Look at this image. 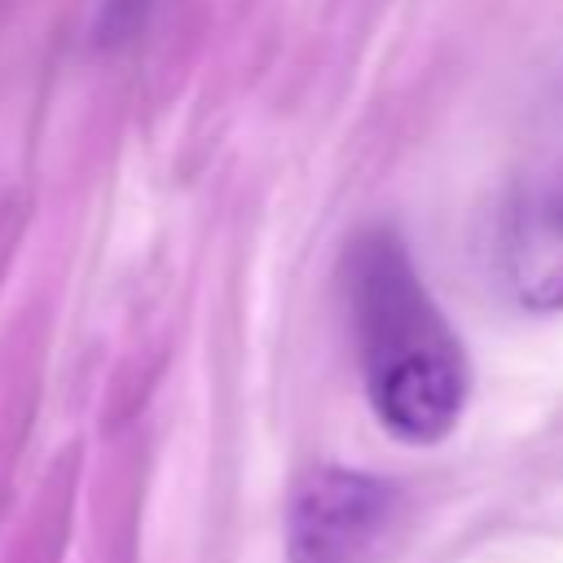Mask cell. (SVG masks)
<instances>
[{"label": "cell", "instance_id": "obj_1", "mask_svg": "<svg viewBox=\"0 0 563 563\" xmlns=\"http://www.w3.org/2000/svg\"><path fill=\"white\" fill-rule=\"evenodd\" d=\"M343 290L378 422L409 444L444 440L466 409L471 365L405 242L391 229H365L347 251Z\"/></svg>", "mask_w": 563, "mask_h": 563}, {"label": "cell", "instance_id": "obj_2", "mask_svg": "<svg viewBox=\"0 0 563 563\" xmlns=\"http://www.w3.org/2000/svg\"><path fill=\"white\" fill-rule=\"evenodd\" d=\"M387 519V484L361 471H317L290 506V563H369Z\"/></svg>", "mask_w": 563, "mask_h": 563}, {"label": "cell", "instance_id": "obj_3", "mask_svg": "<svg viewBox=\"0 0 563 563\" xmlns=\"http://www.w3.org/2000/svg\"><path fill=\"white\" fill-rule=\"evenodd\" d=\"M510 286L532 312H563V163L537 185L510 233Z\"/></svg>", "mask_w": 563, "mask_h": 563}, {"label": "cell", "instance_id": "obj_4", "mask_svg": "<svg viewBox=\"0 0 563 563\" xmlns=\"http://www.w3.org/2000/svg\"><path fill=\"white\" fill-rule=\"evenodd\" d=\"M154 0H106L101 4V18H97V44H123L141 31V22L150 18Z\"/></svg>", "mask_w": 563, "mask_h": 563}]
</instances>
